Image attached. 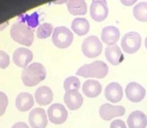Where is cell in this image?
<instances>
[{
  "mask_svg": "<svg viewBox=\"0 0 147 128\" xmlns=\"http://www.w3.org/2000/svg\"><path fill=\"white\" fill-rule=\"evenodd\" d=\"M47 75L44 67L38 62L31 64L24 69L22 73V79L26 87H34L44 81Z\"/></svg>",
  "mask_w": 147,
  "mask_h": 128,
  "instance_id": "obj_1",
  "label": "cell"
},
{
  "mask_svg": "<svg viewBox=\"0 0 147 128\" xmlns=\"http://www.w3.org/2000/svg\"><path fill=\"white\" fill-rule=\"evenodd\" d=\"M108 73V67L102 61H95L88 65H85L80 67L76 73L84 78H104Z\"/></svg>",
  "mask_w": 147,
  "mask_h": 128,
  "instance_id": "obj_2",
  "label": "cell"
},
{
  "mask_svg": "<svg viewBox=\"0 0 147 128\" xmlns=\"http://www.w3.org/2000/svg\"><path fill=\"white\" fill-rule=\"evenodd\" d=\"M10 36L14 41L26 46H30L34 41L33 31L21 22L14 23L12 26Z\"/></svg>",
  "mask_w": 147,
  "mask_h": 128,
  "instance_id": "obj_3",
  "label": "cell"
},
{
  "mask_svg": "<svg viewBox=\"0 0 147 128\" xmlns=\"http://www.w3.org/2000/svg\"><path fill=\"white\" fill-rule=\"evenodd\" d=\"M74 40V35L65 27H57L52 35V43L59 48H66L71 45Z\"/></svg>",
  "mask_w": 147,
  "mask_h": 128,
  "instance_id": "obj_4",
  "label": "cell"
},
{
  "mask_svg": "<svg viewBox=\"0 0 147 128\" xmlns=\"http://www.w3.org/2000/svg\"><path fill=\"white\" fill-rule=\"evenodd\" d=\"M102 42L96 36H89L84 40L82 45V51L88 58H96L99 57L102 51Z\"/></svg>",
  "mask_w": 147,
  "mask_h": 128,
  "instance_id": "obj_5",
  "label": "cell"
},
{
  "mask_svg": "<svg viewBox=\"0 0 147 128\" xmlns=\"http://www.w3.org/2000/svg\"><path fill=\"white\" fill-rule=\"evenodd\" d=\"M141 45V37L138 32H129L123 36L121 46L125 53L132 54L139 50Z\"/></svg>",
  "mask_w": 147,
  "mask_h": 128,
  "instance_id": "obj_6",
  "label": "cell"
},
{
  "mask_svg": "<svg viewBox=\"0 0 147 128\" xmlns=\"http://www.w3.org/2000/svg\"><path fill=\"white\" fill-rule=\"evenodd\" d=\"M108 7L105 0H94L91 2L90 13L91 18L96 22L105 20L108 15Z\"/></svg>",
  "mask_w": 147,
  "mask_h": 128,
  "instance_id": "obj_7",
  "label": "cell"
},
{
  "mask_svg": "<svg viewBox=\"0 0 147 128\" xmlns=\"http://www.w3.org/2000/svg\"><path fill=\"white\" fill-rule=\"evenodd\" d=\"M49 121L55 125H61L68 118V111L63 105L60 103L52 104L48 109Z\"/></svg>",
  "mask_w": 147,
  "mask_h": 128,
  "instance_id": "obj_8",
  "label": "cell"
},
{
  "mask_svg": "<svg viewBox=\"0 0 147 128\" xmlns=\"http://www.w3.org/2000/svg\"><path fill=\"white\" fill-rule=\"evenodd\" d=\"M125 111V108L121 105H113L105 103L99 108V115L102 119L110 121L115 117L124 116Z\"/></svg>",
  "mask_w": 147,
  "mask_h": 128,
  "instance_id": "obj_9",
  "label": "cell"
},
{
  "mask_svg": "<svg viewBox=\"0 0 147 128\" xmlns=\"http://www.w3.org/2000/svg\"><path fill=\"white\" fill-rule=\"evenodd\" d=\"M29 122L32 128H46L48 123L47 116L44 109L35 108L29 114Z\"/></svg>",
  "mask_w": 147,
  "mask_h": 128,
  "instance_id": "obj_10",
  "label": "cell"
},
{
  "mask_svg": "<svg viewBox=\"0 0 147 128\" xmlns=\"http://www.w3.org/2000/svg\"><path fill=\"white\" fill-rule=\"evenodd\" d=\"M125 93L127 98L132 103H138L143 100L146 95L144 87L136 82H131L126 87Z\"/></svg>",
  "mask_w": 147,
  "mask_h": 128,
  "instance_id": "obj_11",
  "label": "cell"
},
{
  "mask_svg": "<svg viewBox=\"0 0 147 128\" xmlns=\"http://www.w3.org/2000/svg\"><path fill=\"white\" fill-rule=\"evenodd\" d=\"M33 54L30 50L25 48H18L14 51L13 59V62L19 67L25 68L32 62Z\"/></svg>",
  "mask_w": 147,
  "mask_h": 128,
  "instance_id": "obj_12",
  "label": "cell"
},
{
  "mask_svg": "<svg viewBox=\"0 0 147 128\" xmlns=\"http://www.w3.org/2000/svg\"><path fill=\"white\" fill-rule=\"evenodd\" d=\"M105 95L106 99L111 103H119L123 97V89L119 83L113 82L106 87Z\"/></svg>",
  "mask_w": 147,
  "mask_h": 128,
  "instance_id": "obj_13",
  "label": "cell"
},
{
  "mask_svg": "<svg viewBox=\"0 0 147 128\" xmlns=\"http://www.w3.org/2000/svg\"><path fill=\"white\" fill-rule=\"evenodd\" d=\"M64 102L69 109L75 111L82 106L83 97L77 90L66 91L64 95Z\"/></svg>",
  "mask_w": 147,
  "mask_h": 128,
  "instance_id": "obj_14",
  "label": "cell"
},
{
  "mask_svg": "<svg viewBox=\"0 0 147 128\" xmlns=\"http://www.w3.org/2000/svg\"><path fill=\"white\" fill-rule=\"evenodd\" d=\"M120 37V32L117 27L108 26L102 29L101 38L103 43L108 45H113L119 41Z\"/></svg>",
  "mask_w": 147,
  "mask_h": 128,
  "instance_id": "obj_15",
  "label": "cell"
},
{
  "mask_svg": "<svg viewBox=\"0 0 147 128\" xmlns=\"http://www.w3.org/2000/svg\"><path fill=\"white\" fill-rule=\"evenodd\" d=\"M127 125L129 128H146L147 126L146 116L140 111H135L129 115Z\"/></svg>",
  "mask_w": 147,
  "mask_h": 128,
  "instance_id": "obj_16",
  "label": "cell"
},
{
  "mask_svg": "<svg viewBox=\"0 0 147 128\" xmlns=\"http://www.w3.org/2000/svg\"><path fill=\"white\" fill-rule=\"evenodd\" d=\"M35 98L38 105H47L53 100V92L49 87H40L35 91Z\"/></svg>",
  "mask_w": 147,
  "mask_h": 128,
  "instance_id": "obj_17",
  "label": "cell"
},
{
  "mask_svg": "<svg viewBox=\"0 0 147 128\" xmlns=\"http://www.w3.org/2000/svg\"><path fill=\"white\" fill-rule=\"evenodd\" d=\"M105 57L113 65H119L124 60V55L117 45H109L105 48Z\"/></svg>",
  "mask_w": 147,
  "mask_h": 128,
  "instance_id": "obj_18",
  "label": "cell"
},
{
  "mask_svg": "<svg viewBox=\"0 0 147 128\" xmlns=\"http://www.w3.org/2000/svg\"><path fill=\"white\" fill-rule=\"evenodd\" d=\"M33 105L34 100L31 94L22 92L17 96L16 100V106L19 111H27L31 109Z\"/></svg>",
  "mask_w": 147,
  "mask_h": 128,
  "instance_id": "obj_19",
  "label": "cell"
},
{
  "mask_svg": "<svg viewBox=\"0 0 147 128\" xmlns=\"http://www.w3.org/2000/svg\"><path fill=\"white\" fill-rule=\"evenodd\" d=\"M102 87L99 81L95 80H88L82 86V92L90 98H94L99 96L102 92Z\"/></svg>",
  "mask_w": 147,
  "mask_h": 128,
  "instance_id": "obj_20",
  "label": "cell"
},
{
  "mask_svg": "<svg viewBox=\"0 0 147 128\" xmlns=\"http://www.w3.org/2000/svg\"><path fill=\"white\" fill-rule=\"evenodd\" d=\"M68 10L73 15H83L87 13V4L82 0H71L67 2Z\"/></svg>",
  "mask_w": 147,
  "mask_h": 128,
  "instance_id": "obj_21",
  "label": "cell"
},
{
  "mask_svg": "<svg viewBox=\"0 0 147 128\" xmlns=\"http://www.w3.org/2000/svg\"><path fill=\"white\" fill-rule=\"evenodd\" d=\"M72 30L79 36H83L88 34L90 29V23L86 18H77L71 23Z\"/></svg>",
  "mask_w": 147,
  "mask_h": 128,
  "instance_id": "obj_22",
  "label": "cell"
},
{
  "mask_svg": "<svg viewBox=\"0 0 147 128\" xmlns=\"http://www.w3.org/2000/svg\"><path fill=\"white\" fill-rule=\"evenodd\" d=\"M133 15L139 21H147V2H142L136 5L133 8Z\"/></svg>",
  "mask_w": 147,
  "mask_h": 128,
  "instance_id": "obj_23",
  "label": "cell"
},
{
  "mask_svg": "<svg viewBox=\"0 0 147 128\" xmlns=\"http://www.w3.org/2000/svg\"><path fill=\"white\" fill-rule=\"evenodd\" d=\"M63 87L65 92L66 91H74V90H77L78 91L80 87V81L77 77L70 76L64 81Z\"/></svg>",
  "mask_w": 147,
  "mask_h": 128,
  "instance_id": "obj_24",
  "label": "cell"
},
{
  "mask_svg": "<svg viewBox=\"0 0 147 128\" xmlns=\"http://www.w3.org/2000/svg\"><path fill=\"white\" fill-rule=\"evenodd\" d=\"M53 31V26L49 23H44L40 25L37 29V37L39 39L48 38Z\"/></svg>",
  "mask_w": 147,
  "mask_h": 128,
  "instance_id": "obj_25",
  "label": "cell"
},
{
  "mask_svg": "<svg viewBox=\"0 0 147 128\" xmlns=\"http://www.w3.org/2000/svg\"><path fill=\"white\" fill-rule=\"evenodd\" d=\"M22 22H26L29 27L35 28L39 24L38 14L37 12H34L31 15H22L19 16Z\"/></svg>",
  "mask_w": 147,
  "mask_h": 128,
  "instance_id": "obj_26",
  "label": "cell"
},
{
  "mask_svg": "<svg viewBox=\"0 0 147 128\" xmlns=\"http://www.w3.org/2000/svg\"><path fill=\"white\" fill-rule=\"evenodd\" d=\"M8 104V99L7 95L4 92L0 91V117L5 113Z\"/></svg>",
  "mask_w": 147,
  "mask_h": 128,
  "instance_id": "obj_27",
  "label": "cell"
},
{
  "mask_svg": "<svg viewBox=\"0 0 147 128\" xmlns=\"http://www.w3.org/2000/svg\"><path fill=\"white\" fill-rule=\"evenodd\" d=\"M10 64V58L7 53L3 51H0V67L2 69H5Z\"/></svg>",
  "mask_w": 147,
  "mask_h": 128,
  "instance_id": "obj_28",
  "label": "cell"
},
{
  "mask_svg": "<svg viewBox=\"0 0 147 128\" xmlns=\"http://www.w3.org/2000/svg\"><path fill=\"white\" fill-rule=\"evenodd\" d=\"M110 128H127V126L123 120L115 119L111 122Z\"/></svg>",
  "mask_w": 147,
  "mask_h": 128,
  "instance_id": "obj_29",
  "label": "cell"
},
{
  "mask_svg": "<svg viewBox=\"0 0 147 128\" xmlns=\"http://www.w3.org/2000/svg\"><path fill=\"white\" fill-rule=\"evenodd\" d=\"M11 128H30L25 122H18L16 123Z\"/></svg>",
  "mask_w": 147,
  "mask_h": 128,
  "instance_id": "obj_30",
  "label": "cell"
},
{
  "mask_svg": "<svg viewBox=\"0 0 147 128\" xmlns=\"http://www.w3.org/2000/svg\"><path fill=\"white\" fill-rule=\"evenodd\" d=\"M145 46L147 49V37H146V38L145 39Z\"/></svg>",
  "mask_w": 147,
  "mask_h": 128,
  "instance_id": "obj_31",
  "label": "cell"
}]
</instances>
